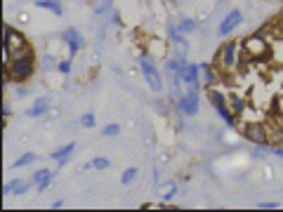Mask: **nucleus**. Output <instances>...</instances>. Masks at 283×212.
<instances>
[{
    "label": "nucleus",
    "instance_id": "nucleus-15",
    "mask_svg": "<svg viewBox=\"0 0 283 212\" xmlns=\"http://www.w3.org/2000/svg\"><path fill=\"white\" fill-rule=\"evenodd\" d=\"M217 115H220V118H222V121H224V123H227V127H234L236 125V118H234V111H231V109H229V106H217Z\"/></svg>",
    "mask_w": 283,
    "mask_h": 212
},
{
    "label": "nucleus",
    "instance_id": "nucleus-36",
    "mask_svg": "<svg viewBox=\"0 0 283 212\" xmlns=\"http://www.w3.org/2000/svg\"><path fill=\"white\" fill-rule=\"evenodd\" d=\"M52 207H55V210H59V207H64V200H55V203H52Z\"/></svg>",
    "mask_w": 283,
    "mask_h": 212
},
{
    "label": "nucleus",
    "instance_id": "nucleus-25",
    "mask_svg": "<svg viewBox=\"0 0 283 212\" xmlns=\"http://www.w3.org/2000/svg\"><path fill=\"white\" fill-rule=\"evenodd\" d=\"M71 68H74L71 59H62V61H57V71L62 73V76H68V73H71Z\"/></svg>",
    "mask_w": 283,
    "mask_h": 212
},
{
    "label": "nucleus",
    "instance_id": "nucleus-26",
    "mask_svg": "<svg viewBox=\"0 0 283 212\" xmlns=\"http://www.w3.org/2000/svg\"><path fill=\"white\" fill-rule=\"evenodd\" d=\"M92 168L95 170H109L111 160H109V158H104V156H99V158H95V160H92Z\"/></svg>",
    "mask_w": 283,
    "mask_h": 212
},
{
    "label": "nucleus",
    "instance_id": "nucleus-34",
    "mask_svg": "<svg viewBox=\"0 0 283 212\" xmlns=\"http://www.w3.org/2000/svg\"><path fill=\"white\" fill-rule=\"evenodd\" d=\"M269 153H271V156H276V158H283V149H281V146H271Z\"/></svg>",
    "mask_w": 283,
    "mask_h": 212
},
{
    "label": "nucleus",
    "instance_id": "nucleus-22",
    "mask_svg": "<svg viewBox=\"0 0 283 212\" xmlns=\"http://www.w3.org/2000/svg\"><path fill=\"white\" fill-rule=\"evenodd\" d=\"M269 142H274V144H283V130H281V125H274L269 130Z\"/></svg>",
    "mask_w": 283,
    "mask_h": 212
},
{
    "label": "nucleus",
    "instance_id": "nucleus-28",
    "mask_svg": "<svg viewBox=\"0 0 283 212\" xmlns=\"http://www.w3.org/2000/svg\"><path fill=\"white\" fill-rule=\"evenodd\" d=\"M80 125H85V127H95L97 125V121H95V113H83V118H80Z\"/></svg>",
    "mask_w": 283,
    "mask_h": 212
},
{
    "label": "nucleus",
    "instance_id": "nucleus-10",
    "mask_svg": "<svg viewBox=\"0 0 283 212\" xmlns=\"http://www.w3.org/2000/svg\"><path fill=\"white\" fill-rule=\"evenodd\" d=\"M236 50H239V42L236 40H229L220 52V61L224 68H234V61H236Z\"/></svg>",
    "mask_w": 283,
    "mask_h": 212
},
{
    "label": "nucleus",
    "instance_id": "nucleus-4",
    "mask_svg": "<svg viewBox=\"0 0 283 212\" xmlns=\"http://www.w3.org/2000/svg\"><path fill=\"white\" fill-rule=\"evenodd\" d=\"M177 111L186 118H194L198 115V85H191L186 95H179L177 97Z\"/></svg>",
    "mask_w": 283,
    "mask_h": 212
},
{
    "label": "nucleus",
    "instance_id": "nucleus-13",
    "mask_svg": "<svg viewBox=\"0 0 283 212\" xmlns=\"http://www.w3.org/2000/svg\"><path fill=\"white\" fill-rule=\"evenodd\" d=\"M36 7H43V10H50L52 14H57V17H62L64 14V7L59 0H36Z\"/></svg>",
    "mask_w": 283,
    "mask_h": 212
},
{
    "label": "nucleus",
    "instance_id": "nucleus-21",
    "mask_svg": "<svg viewBox=\"0 0 283 212\" xmlns=\"http://www.w3.org/2000/svg\"><path fill=\"white\" fill-rule=\"evenodd\" d=\"M31 186H36L33 184V179H19L17 182V189H14V196H21V194H26Z\"/></svg>",
    "mask_w": 283,
    "mask_h": 212
},
{
    "label": "nucleus",
    "instance_id": "nucleus-9",
    "mask_svg": "<svg viewBox=\"0 0 283 212\" xmlns=\"http://www.w3.org/2000/svg\"><path fill=\"white\" fill-rule=\"evenodd\" d=\"M179 78H182V83L184 85H201V80H198V76H201V66L198 64H184V66L179 68Z\"/></svg>",
    "mask_w": 283,
    "mask_h": 212
},
{
    "label": "nucleus",
    "instance_id": "nucleus-17",
    "mask_svg": "<svg viewBox=\"0 0 283 212\" xmlns=\"http://www.w3.org/2000/svg\"><path fill=\"white\" fill-rule=\"evenodd\" d=\"M229 106H231V111H234L236 115H241L243 111H246V102H243V97L241 95H229Z\"/></svg>",
    "mask_w": 283,
    "mask_h": 212
},
{
    "label": "nucleus",
    "instance_id": "nucleus-20",
    "mask_svg": "<svg viewBox=\"0 0 283 212\" xmlns=\"http://www.w3.org/2000/svg\"><path fill=\"white\" fill-rule=\"evenodd\" d=\"M36 158H38V156H36V153H31V151L24 153V156L19 158L17 163H12V170H17V168H26V165H31L33 160H36Z\"/></svg>",
    "mask_w": 283,
    "mask_h": 212
},
{
    "label": "nucleus",
    "instance_id": "nucleus-31",
    "mask_svg": "<svg viewBox=\"0 0 283 212\" xmlns=\"http://www.w3.org/2000/svg\"><path fill=\"white\" fill-rule=\"evenodd\" d=\"M45 115H48V121H55V118H59V109H57V106H50Z\"/></svg>",
    "mask_w": 283,
    "mask_h": 212
},
{
    "label": "nucleus",
    "instance_id": "nucleus-11",
    "mask_svg": "<svg viewBox=\"0 0 283 212\" xmlns=\"http://www.w3.org/2000/svg\"><path fill=\"white\" fill-rule=\"evenodd\" d=\"M50 106H52V99H50V97H38L36 102H33L31 109L26 111V115H29V118H38V115H45Z\"/></svg>",
    "mask_w": 283,
    "mask_h": 212
},
{
    "label": "nucleus",
    "instance_id": "nucleus-23",
    "mask_svg": "<svg viewBox=\"0 0 283 212\" xmlns=\"http://www.w3.org/2000/svg\"><path fill=\"white\" fill-rule=\"evenodd\" d=\"M48 177H52V170L43 168V170H36V172H33V177H31V179H33V184H36V186H38V184L43 182V179H48Z\"/></svg>",
    "mask_w": 283,
    "mask_h": 212
},
{
    "label": "nucleus",
    "instance_id": "nucleus-6",
    "mask_svg": "<svg viewBox=\"0 0 283 212\" xmlns=\"http://www.w3.org/2000/svg\"><path fill=\"white\" fill-rule=\"evenodd\" d=\"M64 42H66V48L71 55H76L83 45H85V36L80 33L78 29H74V26H68L66 31H64Z\"/></svg>",
    "mask_w": 283,
    "mask_h": 212
},
{
    "label": "nucleus",
    "instance_id": "nucleus-24",
    "mask_svg": "<svg viewBox=\"0 0 283 212\" xmlns=\"http://www.w3.org/2000/svg\"><path fill=\"white\" fill-rule=\"evenodd\" d=\"M102 134H104V137H118V134H121V125H118V123H111V125H106L104 130H102Z\"/></svg>",
    "mask_w": 283,
    "mask_h": 212
},
{
    "label": "nucleus",
    "instance_id": "nucleus-2",
    "mask_svg": "<svg viewBox=\"0 0 283 212\" xmlns=\"http://www.w3.org/2000/svg\"><path fill=\"white\" fill-rule=\"evenodd\" d=\"M139 68H142V76H144V80H147V85H149V90L151 92H163V76H160L158 66L151 61V57L142 55L139 57Z\"/></svg>",
    "mask_w": 283,
    "mask_h": 212
},
{
    "label": "nucleus",
    "instance_id": "nucleus-16",
    "mask_svg": "<svg viewBox=\"0 0 283 212\" xmlns=\"http://www.w3.org/2000/svg\"><path fill=\"white\" fill-rule=\"evenodd\" d=\"M74 149H76V144H74V142H68L66 146H62V149H57V151L50 153V160H62V158H68L71 153H74Z\"/></svg>",
    "mask_w": 283,
    "mask_h": 212
},
{
    "label": "nucleus",
    "instance_id": "nucleus-7",
    "mask_svg": "<svg viewBox=\"0 0 283 212\" xmlns=\"http://www.w3.org/2000/svg\"><path fill=\"white\" fill-rule=\"evenodd\" d=\"M243 48H246V52L250 57H265L267 55V42H265V38H262V36H250V38H246Z\"/></svg>",
    "mask_w": 283,
    "mask_h": 212
},
{
    "label": "nucleus",
    "instance_id": "nucleus-14",
    "mask_svg": "<svg viewBox=\"0 0 283 212\" xmlns=\"http://www.w3.org/2000/svg\"><path fill=\"white\" fill-rule=\"evenodd\" d=\"M208 99H210V104H213V106H227V102H229V97H224V95H222L220 90H215V87H210L208 90Z\"/></svg>",
    "mask_w": 283,
    "mask_h": 212
},
{
    "label": "nucleus",
    "instance_id": "nucleus-29",
    "mask_svg": "<svg viewBox=\"0 0 283 212\" xmlns=\"http://www.w3.org/2000/svg\"><path fill=\"white\" fill-rule=\"evenodd\" d=\"M17 182H19V179H12V182H7L5 186H3V196H5V198L14 194V189H17Z\"/></svg>",
    "mask_w": 283,
    "mask_h": 212
},
{
    "label": "nucleus",
    "instance_id": "nucleus-3",
    "mask_svg": "<svg viewBox=\"0 0 283 212\" xmlns=\"http://www.w3.org/2000/svg\"><path fill=\"white\" fill-rule=\"evenodd\" d=\"M36 71V61H33V55L29 57H21V59H12L10 61V66H7V73H10V78L17 80V83H24L29 80Z\"/></svg>",
    "mask_w": 283,
    "mask_h": 212
},
{
    "label": "nucleus",
    "instance_id": "nucleus-18",
    "mask_svg": "<svg viewBox=\"0 0 283 212\" xmlns=\"http://www.w3.org/2000/svg\"><path fill=\"white\" fill-rule=\"evenodd\" d=\"M201 76H203V85H208V87L215 85V73H213L210 64H201Z\"/></svg>",
    "mask_w": 283,
    "mask_h": 212
},
{
    "label": "nucleus",
    "instance_id": "nucleus-27",
    "mask_svg": "<svg viewBox=\"0 0 283 212\" xmlns=\"http://www.w3.org/2000/svg\"><path fill=\"white\" fill-rule=\"evenodd\" d=\"M135 177H137V168H128L123 175H121V182H123V184H132V179H135Z\"/></svg>",
    "mask_w": 283,
    "mask_h": 212
},
{
    "label": "nucleus",
    "instance_id": "nucleus-33",
    "mask_svg": "<svg viewBox=\"0 0 283 212\" xmlns=\"http://www.w3.org/2000/svg\"><path fill=\"white\" fill-rule=\"evenodd\" d=\"M50 184H52V177H48V179H43V182H40V184H38V191H40V194H43V191H48V186H50Z\"/></svg>",
    "mask_w": 283,
    "mask_h": 212
},
{
    "label": "nucleus",
    "instance_id": "nucleus-35",
    "mask_svg": "<svg viewBox=\"0 0 283 212\" xmlns=\"http://www.w3.org/2000/svg\"><path fill=\"white\" fill-rule=\"evenodd\" d=\"M52 64H55V59H52V57H45V68H52Z\"/></svg>",
    "mask_w": 283,
    "mask_h": 212
},
{
    "label": "nucleus",
    "instance_id": "nucleus-38",
    "mask_svg": "<svg viewBox=\"0 0 283 212\" xmlns=\"http://www.w3.org/2000/svg\"><path fill=\"white\" fill-rule=\"evenodd\" d=\"M281 123H283V115H281Z\"/></svg>",
    "mask_w": 283,
    "mask_h": 212
},
{
    "label": "nucleus",
    "instance_id": "nucleus-1",
    "mask_svg": "<svg viewBox=\"0 0 283 212\" xmlns=\"http://www.w3.org/2000/svg\"><path fill=\"white\" fill-rule=\"evenodd\" d=\"M33 55L31 52V45L26 42L24 33L12 26H5V57L10 61L12 59H21V57H29Z\"/></svg>",
    "mask_w": 283,
    "mask_h": 212
},
{
    "label": "nucleus",
    "instance_id": "nucleus-19",
    "mask_svg": "<svg viewBox=\"0 0 283 212\" xmlns=\"http://www.w3.org/2000/svg\"><path fill=\"white\" fill-rule=\"evenodd\" d=\"M177 29L182 31V33H186V36H189V33H194V31H196V21H194V19H179Z\"/></svg>",
    "mask_w": 283,
    "mask_h": 212
},
{
    "label": "nucleus",
    "instance_id": "nucleus-5",
    "mask_svg": "<svg viewBox=\"0 0 283 212\" xmlns=\"http://www.w3.org/2000/svg\"><path fill=\"white\" fill-rule=\"evenodd\" d=\"M243 137L252 142L255 146H269V130L262 123H246L243 127Z\"/></svg>",
    "mask_w": 283,
    "mask_h": 212
},
{
    "label": "nucleus",
    "instance_id": "nucleus-37",
    "mask_svg": "<svg viewBox=\"0 0 283 212\" xmlns=\"http://www.w3.org/2000/svg\"><path fill=\"white\" fill-rule=\"evenodd\" d=\"M104 5H106V7H109V5H111V0H104Z\"/></svg>",
    "mask_w": 283,
    "mask_h": 212
},
{
    "label": "nucleus",
    "instance_id": "nucleus-8",
    "mask_svg": "<svg viewBox=\"0 0 283 212\" xmlns=\"http://www.w3.org/2000/svg\"><path fill=\"white\" fill-rule=\"evenodd\" d=\"M241 21H243V12H241V10H231V12L220 21V36H229Z\"/></svg>",
    "mask_w": 283,
    "mask_h": 212
},
{
    "label": "nucleus",
    "instance_id": "nucleus-30",
    "mask_svg": "<svg viewBox=\"0 0 283 212\" xmlns=\"http://www.w3.org/2000/svg\"><path fill=\"white\" fill-rule=\"evenodd\" d=\"M177 194H179V186H177V184H173V186H170V189H168V191H166V196H163V200H173Z\"/></svg>",
    "mask_w": 283,
    "mask_h": 212
},
{
    "label": "nucleus",
    "instance_id": "nucleus-12",
    "mask_svg": "<svg viewBox=\"0 0 283 212\" xmlns=\"http://www.w3.org/2000/svg\"><path fill=\"white\" fill-rule=\"evenodd\" d=\"M168 36H170V40L177 45V48L186 50L189 48V40H186V33H182V31L177 29V24H170L168 26Z\"/></svg>",
    "mask_w": 283,
    "mask_h": 212
},
{
    "label": "nucleus",
    "instance_id": "nucleus-32",
    "mask_svg": "<svg viewBox=\"0 0 283 212\" xmlns=\"http://www.w3.org/2000/svg\"><path fill=\"white\" fill-rule=\"evenodd\" d=\"M257 207H260V210H276L278 203H276V200H274V203H257Z\"/></svg>",
    "mask_w": 283,
    "mask_h": 212
}]
</instances>
